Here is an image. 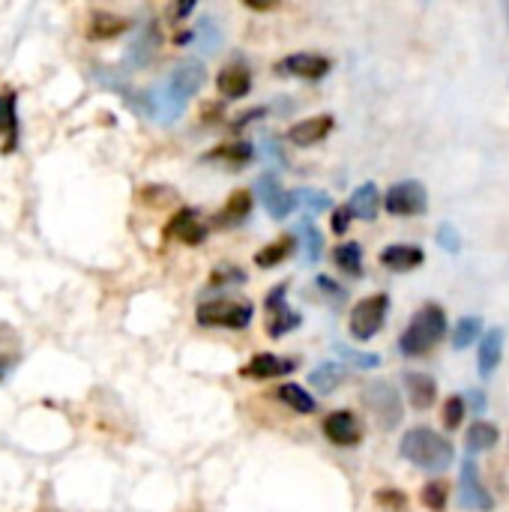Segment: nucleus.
Returning a JSON list of instances; mask_svg holds the SVG:
<instances>
[{
	"label": "nucleus",
	"mask_w": 509,
	"mask_h": 512,
	"mask_svg": "<svg viewBox=\"0 0 509 512\" xmlns=\"http://www.w3.org/2000/svg\"><path fill=\"white\" fill-rule=\"evenodd\" d=\"M204 81H207V69L201 60H195V57L180 60L171 69V75L165 78V84L156 87L153 93H147V111L162 123L177 120L186 111L189 99L204 87Z\"/></svg>",
	"instance_id": "obj_1"
},
{
	"label": "nucleus",
	"mask_w": 509,
	"mask_h": 512,
	"mask_svg": "<svg viewBox=\"0 0 509 512\" xmlns=\"http://www.w3.org/2000/svg\"><path fill=\"white\" fill-rule=\"evenodd\" d=\"M399 450L414 468H420L426 474H444L456 459L453 444L444 435H438L435 429H426V426H417V429L405 432Z\"/></svg>",
	"instance_id": "obj_2"
},
{
	"label": "nucleus",
	"mask_w": 509,
	"mask_h": 512,
	"mask_svg": "<svg viewBox=\"0 0 509 512\" xmlns=\"http://www.w3.org/2000/svg\"><path fill=\"white\" fill-rule=\"evenodd\" d=\"M447 336V315L441 306L435 303H426L414 318L411 324L405 327L402 339H399V351L405 357H423L429 354L441 339Z\"/></svg>",
	"instance_id": "obj_3"
},
{
	"label": "nucleus",
	"mask_w": 509,
	"mask_h": 512,
	"mask_svg": "<svg viewBox=\"0 0 509 512\" xmlns=\"http://www.w3.org/2000/svg\"><path fill=\"white\" fill-rule=\"evenodd\" d=\"M363 399H366V405H369L375 423H378L384 432L399 429V423H402V417H405V408H402V396H399V390H396L393 384L375 381V384L366 387Z\"/></svg>",
	"instance_id": "obj_4"
},
{
	"label": "nucleus",
	"mask_w": 509,
	"mask_h": 512,
	"mask_svg": "<svg viewBox=\"0 0 509 512\" xmlns=\"http://www.w3.org/2000/svg\"><path fill=\"white\" fill-rule=\"evenodd\" d=\"M387 312H390V297H387V294H372V297L360 300V303L354 306V312H351V321H348L351 336H354L357 342L375 339L378 330H381L384 321H387Z\"/></svg>",
	"instance_id": "obj_5"
},
{
	"label": "nucleus",
	"mask_w": 509,
	"mask_h": 512,
	"mask_svg": "<svg viewBox=\"0 0 509 512\" xmlns=\"http://www.w3.org/2000/svg\"><path fill=\"white\" fill-rule=\"evenodd\" d=\"M384 207L393 216H420L429 207V192L420 180H402L387 189Z\"/></svg>",
	"instance_id": "obj_6"
},
{
	"label": "nucleus",
	"mask_w": 509,
	"mask_h": 512,
	"mask_svg": "<svg viewBox=\"0 0 509 512\" xmlns=\"http://www.w3.org/2000/svg\"><path fill=\"white\" fill-rule=\"evenodd\" d=\"M252 321V303H234V300H216L204 303L198 309V324L201 327H228V330H243Z\"/></svg>",
	"instance_id": "obj_7"
},
{
	"label": "nucleus",
	"mask_w": 509,
	"mask_h": 512,
	"mask_svg": "<svg viewBox=\"0 0 509 512\" xmlns=\"http://www.w3.org/2000/svg\"><path fill=\"white\" fill-rule=\"evenodd\" d=\"M459 507L471 512H492L495 510V498L489 495V489L480 480V468L468 459L462 465V477H459Z\"/></svg>",
	"instance_id": "obj_8"
},
{
	"label": "nucleus",
	"mask_w": 509,
	"mask_h": 512,
	"mask_svg": "<svg viewBox=\"0 0 509 512\" xmlns=\"http://www.w3.org/2000/svg\"><path fill=\"white\" fill-rule=\"evenodd\" d=\"M255 192H258V198H261L264 210H267L273 219H288V216H291V210L297 207V195H294V192H288V189L279 183V177H276V174H261V177H258V183H255Z\"/></svg>",
	"instance_id": "obj_9"
},
{
	"label": "nucleus",
	"mask_w": 509,
	"mask_h": 512,
	"mask_svg": "<svg viewBox=\"0 0 509 512\" xmlns=\"http://www.w3.org/2000/svg\"><path fill=\"white\" fill-rule=\"evenodd\" d=\"M327 72H330V60L324 54H312V51L288 54L276 63V75H291V78H303V81H318Z\"/></svg>",
	"instance_id": "obj_10"
},
{
	"label": "nucleus",
	"mask_w": 509,
	"mask_h": 512,
	"mask_svg": "<svg viewBox=\"0 0 509 512\" xmlns=\"http://www.w3.org/2000/svg\"><path fill=\"white\" fill-rule=\"evenodd\" d=\"M285 288H288V285H276V288L267 294V300H264V309H267V318H270L267 330H270L273 339H282L288 330L300 327V315H297L291 306H285Z\"/></svg>",
	"instance_id": "obj_11"
},
{
	"label": "nucleus",
	"mask_w": 509,
	"mask_h": 512,
	"mask_svg": "<svg viewBox=\"0 0 509 512\" xmlns=\"http://www.w3.org/2000/svg\"><path fill=\"white\" fill-rule=\"evenodd\" d=\"M321 429H324L327 441L336 444V447H357L363 441L360 420L351 411H333V414H327Z\"/></svg>",
	"instance_id": "obj_12"
},
{
	"label": "nucleus",
	"mask_w": 509,
	"mask_h": 512,
	"mask_svg": "<svg viewBox=\"0 0 509 512\" xmlns=\"http://www.w3.org/2000/svg\"><path fill=\"white\" fill-rule=\"evenodd\" d=\"M165 237H174V240H180V243H186V246H198V243L207 240V225L201 222L198 210L183 207L180 213L171 216V222H168V228H165Z\"/></svg>",
	"instance_id": "obj_13"
},
{
	"label": "nucleus",
	"mask_w": 509,
	"mask_h": 512,
	"mask_svg": "<svg viewBox=\"0 0 509 512\" xmlns=\"http://www.w3.org/2000/svg\"><path fill=\"white\" fill-rule=\"evenodd\" d=\"M297 360L291 357H276V354H255L243 369L240 375L243 378H258V381H267V378H285L291 372H297Z\"/></svg>",
	"instance_id": "obj_14"
},
{
	"label": "nucleus",
	"mask_w": 509,
	"mask_h": 512,
	"mask_svg": "<svg viewBox=\"0 0 509 512\" xmlns=\"http://www.w3.org/2000/svg\"><path fill=\"white\" fill-rule=\"evenodd\" d=\"M330 132H333V114H318V117H306L294 123L288 129V141L297 147H312V144H321Z\"/></svg>",
	"instance_id": "obj_15"
},
{
	"label": "nucleus",
	"mask_w": 509,
	"mask_h": 512,
	"mask_svg": "<svg viewBox=\"0 0 509 512\" xmlns=\"http://www.w3.org/2000/svg\"><path fill=\"white\" fill-rule=\"evenodd\" d=\"M159 30H156V24L153 21H147L141 30H138V36L132 39V45H129V51H126V66H135V69H141V66H147L153 57H156V51H159Z\"/></svg>",
	"instance_id": "obj_16"
},
{
	"label": "nucleus",
	"mask_w": 509,
	"mask_h": 512,
	"mask_svg": "<svg viewBox=\"0 0 509 512\" xmlns=\"http://www.w3.org/2000/svg\"><path fill=\"white\" fill-rule=\"evenodd\" d=\"M402 381H405V390H408L411 408H417V411H429V408L435 405V399H438V384H435V378H432V375H426V372H405V375H402Z\"/></svg>",
	"instance_id": "obj_17"
},
{
	"label": "nucleus",
	"mask_w": 509,
	"mask_h": 512,
	"mask_svg": "<svg viewBox=\"0 0 509 512\" xmlns=\"http://www.w3.org/2000/svg\"><path fill=\"white\" fill-rule=\"evenodd\" d=\"M501 360H504V330L501 327H492L480 339V366H477L480 375L483 378L495 375L498 366H501Z\"/></svg>",
	"instance_id": "obj_18"
},
{
	"label": "nucleus",
	"mask_w": 509,
	"mask_h": 512,
	"mask_svg": "<svg viewBox=\"0 0 509 512\" xmlns=\"http://www.w3.org/2000/svg\"><path fill=\"white\" fill-rule=\"evenodd\" d=\"M348 210L354 219H363V222H375L378 219V210H381V192L375 183H363L354 189L351 201H348Z\"/></svg>",
	"instance_id": "obj_19"
},
{
	"label": "nucleus",
	"mask_w": 509,
	"mask_h": 512,
	"mask_svg": "<svg viewBox=\"0 0 509 512\" xmlns=\"http://www.w3.org/2000/svg\"><path fill=\"white\" fill-rule=\"evenodd\" d=\"M249 213H252V192L237 189V192H231L225 207L216 213V228H237V225L246 222Z\"/></svg>",
	"instance_id": "obj_20"
},
{
	"label": "nucleus",
	"mask_w": 509,
	"mask_h": 512,
	"mask_svg": "<svg viewBox=\"0 0 509 512\" xmlns=\"http://www.w3.org/2000/svg\"><path fill=\"white\" fill-rule=\"evenodd\" d=\"M426 261V255H423V249L420 246H387L384 252H381V264L387 267V270H393V273H411V270H417L420 264Z\"/></svg>",
	"instance_id": "obj_21"
},
{
	"label": "nucleus",
	"mask_w": 509,
	"mask_h": 512,
	"mask_svg": "<svg viewBox=\"0 0 509 512\" xmlns=\"http://www.w3.org/2000/svg\"><path fill=\"white\" fill-rule=\"evenodd\" d=\"M216 87L225 99H243L252 90V75L246 66H225L216 78Z\"/></svg>",
	"instance_id": "obj_22"
},
{
	"label": "nucleus",
	"mask_w": 509,
	"mask_h": 512,
	"mask_svg": "<svg viewBox=\"0 0 509 512\" xmlns=\"http://www.w3.org/2000/svg\"><path fill=\"white\" fill-rule=\"evenodd\" d=\"M123 30H129V21L123 15H114V12H93L90 24H87L90 39H114Z\"/></svg>",
	"instance_id": "obj_23"
},
{
	"label": "nucleus",
	"mask_w": 509,
	"mask_h": 512,
	"mask_svg": "<svg viewBox=\"0 0 509 512\" xmlns=\"http://www.w3.org/2000/svg\"><path fill=\"white\" fill-rule=\"evenodd\" d=\"M342 381H345L342 363H321V366L312 369V375H309V384H312L315 393H321V396H330L333 390H339Z\"/></svg>",
	"instance_id": "obj_24"
},
{
	"label": "nucleus",
	"mask_w": 509,
	"mask_h": 512,
	"mask_svg": "<svg viewBox=\"0 0 509 512\" xmlns=\"http://www.w3.org/2000/svg\"><path fill=\"white\" fill-rule=\"evenodd\" d=\"M297 237H279L276 243H270V246H264L258 255H255V264L258 267H264V270H270V267H279L294 249H297Z\"/></svg>",
	"instance_id": "obj_25"
},
{
	"label": "nucleus",
	"mask_w": 509,
	"mask_h": 512,
	"mask_svg": "<svg viewBox=\"0 0 509 512\" xmlns=\"http://www.w3.org/2000/svg\"><path fill=\"white\" fill-rule=\"evenodd\" d=\"M498 441H501V432H498V426H492V423H474V426L468 429V438H465V444H468L471 453L495 450Z\"/></svg>",
	"instance_id": "obj_26"
},
{
	"label": "nucleus",
	"mask_w": 509,
	"mask_h": 512,
	"mask_svg": "<svg viewBox=\"0 0 509 512\" xmlns=\"http://www.w3.org/2000/svg\"><path fill=\"white\" fill-rule=\"evenodd\" d=\"M297 234H300V246H303L306 264H315V261L321 258V252H324V237H321V231L315 228L312 219H303L300 228H297Z\"/></svg>",
	"instance_id": "obj_27"
},
{
	"label": "nucleus",
	"mask_w": 509,
	"mask_h": 512,
	"mask_svg": "<svg viewBox=\"0 0 509 512\" xmlns=\"http://www.w3.org/2000/svg\"><path fill=\"white\" fill-rule=\"evenodd\" d=\"M15 93H0V138H6V150H12L18 135V117H15Z\"/></svg>",
	"instance_id": "obj_28"
},
{
	"label": "nucleus",
	"mask_w": 509,
	"mask_h": 512,
	"mask_svg": "<svg viewBox=\"0 0 509 512\" xmlns=\"http://www.w3.org/2000/svg\"><path fill=\"white\" fill-rule=\"evenodd\" d=\"M333 258H336L339 270L348 273L351 279H360L363 276V249H360V243H342L333 252Z\"/></svg>",
	"instance_id": "obj_29"
},
{
	"label": "nucleus",
	"mask_w": 509,
	"mask_h": 512,
	"mask_svg": "<svg viewBox=\"0 0 509 512\" xmlns=\"http://www.w3.org/2000/svg\"><path fill=\"white\" fill-rule=\"evenodd\" d=\"M477 339H483V321H480L477 315L459 318V324H456V330H453V348H456V351H465V348H471Z\"/></svg>",
	"instance_id": "obj_30"
},
{
	"label": "nucleus",
	"mask_w": 509,
	"mask_h": 512,
	"mask_svg": "<svg viewBox=\"0 0 509 512\" xmlns=\"http://www.w3.org/2000/svg\"><path fill=\"white\" fill-rule=\"evenodd\" d=\"M276 396H279V402H285L291 411H297V414H312L315 411V399H312V393H306L300 384H282L279 390H276Z\"/></svg>",
	"instance_id": "obj_31"
},
{
	"label": "nucleus",
	"mask_w": 509,
	"mask_h": 512,
	"mask_svg": "<svg viewBox=\"0 0 509 512\" xmlns=\"http://www.w3.org/2000/svg\"><path fill=\"white\" fill-rule=\"evenodd\" d=\"M207 159H222V162H228L231 168H237V165H243V162L252 159V144H249V141H234V144L216 147Z\"/></svg>",
	"instance_id": "obj_32"
},
{
	"label": "nucleus",
	"mask_w": 509,
	"mask_h": 512,
	"mask_svg": "<svg viewBox=\"0 0 509 512\" xmlns=\"http://www.w3.org/2000/svg\"><path fill=\"white\" fill-rule=\"evenodd\" d=\"M420 501H423V507H426V510L444 512V507H447V486H444V483H438V480L426 483V486H423V492H420Z\"/></svg>",
	"instance_id": "obj_33"
},
{
	"label": "nucleus",
	"mask_w": 509,
	"mask_h": 512,
	"mask_svg": "<svg viewBox=\"0 0 509 512\" xmlns=\"http://www.w3.org/2000/svg\"><path fill=\"white\" fill-rule=\"evenodd\" d=\"M333 351H336L342 360H348L351 366H357V369H378V366H381V357H378V354H360V351H354V348H348V345H333Z\"/></svg>",
	"instance_id": "obj_34"
},
{
	"label": "nucleus",
	"mask_w": 509,
	"mask_h": 512,
	"mask_svg": "<svg viewBox=\"0 0 509 512\" xmlns=\"http://www.w3.org/2000/svg\"><path fill=\"white\" fill-rule=\"evenodd\" d=\"M465 414H468L465 396H450L447 405H444V426H447V429H459L462 420H465Z\"/></svg>",
	"instance_id": "obj_35"
},
{
	"label": "nucleus",
	"mask_w": 509,
	"mask_h": 512,
	"mask_svg": "<svg viewBox=\"0 0 509 512\" xmlns=\"http://www.w3.org/2000/svg\"><path fill=\"white\" fill-rule=\"evenodd\" d=\"M297 201L306 207V213H324V210H330V198L324 195V192H315V189H300L297 192Z\"/></svg>",
	"instance_id": "obj_36"
},
{
	"label": "nucleus",
	"mask_w": 509,
	"mask_h": 512,
	"mask_svg": "<svg viewBox=\"0 0 509 512\" xmlns=\"http://www.w3.org/2000/svg\"><path fill=\"white\" fill-rule=\"evenodd\" d=\"M375 501H378L384 510H396V512H402L405 510V504H408V498H405L399 489H381V492L375 495Z\"/></svg>",
	"instance_id": "obj_37"
},
{
	"label": "nucleus",
	"mask_w": 509,
	"mask_h": 512,
	"mask_svg": "<svg viewBox=\"0 0 509 512\" xmlns=\"http://www.w3.org/2000/svg\"><path fill=\"white\" fill-rule=\"evenodd\" d=\"M438 246H441L444 252H450V255L459 252V246H462V243H459V231H456L450 222H444V225L438 228Z\"/></svg>",
	"instance_id": "obj_38"
},
{
	"label": "nucleus",
	"mask_w": 509,
	"mask_h": 512,
	"mask_svg": "<svg viewBox=\"0 0 509 512\" xmlns=\"http://www.w3.org/2000/svg\"><path fill=\"white\" fill-rule=\"evenodd\" d=\"M198 36H201V42H204V51L210 54V51H216V45H219V33H216V27H213V21L210 18H204L201 24H198Z\"/></svg>",
	"instance_id": "obj_39"
},
{
	"label": "nucleus",
	"mask_w": 509,
	"mask_h": 512,
	"mask_svg": "<svg viewBox=\"0 0 509 512\" xmlns=\"http://www.w3.org/2000/svg\"><path fill=\"white\" fill-rule=\"evenodd\" d=\"M351 210L348 207H339L336 213H333V219H330V228H333V234H345L348 231V225H351Z\"/></svg>",
	"instance_id": "obj_40"
},
{
	"label": "nucleus",
	"mask_w": 509,
	"mask_h": 512,
	"mask_svg": "<svg viewBox=\"0 0 509 512\" xmlns=\"http://www.w3.org/2000/svg\"><path fill=\"white\" fill-rule=\"evenodd\" d=\"M318 288H321V294H327L333 303H345V297H348V294H345V291H339V285H336L333 279H327V276H321V279H318Z\"/></svg>",
	"instance_id": "obj_41"
},
{
	"label": "nucleus",
	"mask_w": 509,
	"mask_h": 512,
	"mask_svg": "<svg viewBox=\"0 0 509 512\" xmlns=\"http://www.w3.org/2000/svg\"><path fill=\"white\" fill-rule=\"evenodd\" d=\"M264 156H270V159H276V162H285V153H282V144H279V138L270 132L267 138H264Z\"/></svg>",
	"instance_id": "obj_42"
},
{
	"label": "nucleus",
	"mask_w": 509,
	"mask_h": 512,
	"mask_svg": "<svg viewBox=\"0 0 509 512\" xmlns=\"http://www.w3.org/2000/svg\"><path fill=\"white\" fill-rule=\"evenodd\" d=\"M465 402H468V408L477 411V414L486 411V393H480V390H471V393L465 396Z\"/></svg>",
	"instance_id": "obj_43"
},
{
	"label": "nucleus",
	"mask_w": 509,
	"mask_h": 512,
	"mask_svg": "<svg viewBox=\"0 0 509 512\" xmlns=\"http://www.w3.org/2000/svg\"><path fill=\"white\" fill-rule=\"evenodd\" d=\"M255 117H264V108H252V111L240 114V117H237V120H234L231 126H234V129H243V126H249V123H252Z\"/></svg>",
	"instance_id": "obj_44"
},
{
	"label": "nucleus",
	"mask_w": 509,
	"mask_h": 512,
	"mask_svg": "<svg viewBox=\"0 0 509 512\" xmlns=\"http://www.w3.org/2000/svg\"><path fill=\"white\" fill-rule=\"evenodd\" d=\"M192 9H195V3H180V6H174V15L183 18V15H189Z\"/></svg>",
	"instance_id": "obj_45"
}]
</instances>
